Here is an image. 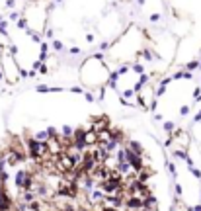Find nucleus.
<instances>
[{"instance_id": "1", "label": "nucleus", "mask_w": 201, "mask_h": 211, "mask_svg": "<svg viewBox=\"0 0 201 211\" xmlns=\"http://www.w3.org/2000/svg\"><path fill=\"white\" fill-rule=\"evenodd\" d=\"M170 158H172V162L184 164L182 160H180V158H176V156H170ZM172 166L176 168V180H180V178H186V176H191V178H193V182H191V184L195 186V192H197V196H199V200H201V182L197 180V176H195L193 172H191L190 168L186 166V164H184V168H182V166H176V164H172ZM187 190H190V184H187V182H184V193H180V196H182V200H184V197H186Z\"/></svg>"}]
</instances>
